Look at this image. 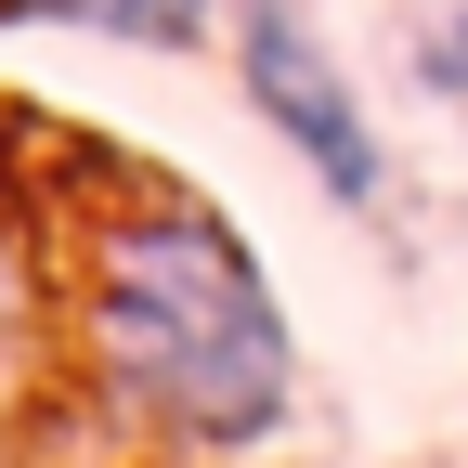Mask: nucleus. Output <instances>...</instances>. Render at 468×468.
<instances>
[{
  "instance_id": "nucleus-1",
  "label": "nucleus",
  "mask_w": 468,
  "mask_h": 468,
  "mask_svg": "<svg viewBox=\"0 0 468 468\" xmlns=\"http://www.w3.org/2000/svg\"><path fill=\"white\" fill-rule=\"evenodd\" d=\"M79 338L117 417L183 455H248L300 417V338H286L248 234L196 196L117 208L79 273Z\"/></svg>"
},
{
  "instance_id": "nucleus-2",
  "label": "nucleus",
  "mask_w": 468,
  "mask_h": 468,
  "mask_svg": "<svg viewBox=\"0 0 468 468\" xmlns=\"http://www.w3.org/2000/svg\"><path fill=\"white\" fill-rule=\"evenodd\" d=\"M234 52H248V104L286 131V156L338 208H378V131H365V104L338 79V52L313 39V14L300 0H234Z\"/></svg>"
},
{
  "instance_id": "nucleus-3",
  "label": "nucleus",
  "mask_w": 468,
  "mask_h": 468,
  "mask_svg": "<svg viewBox=\"0 0 468 468\" xmlns=\"http://www.w3.org/2000/svg\"><path fill=\"white\" fill-rule=\"evenodd\" d=\"M0 14H52V27H91V39H131V52H196L208 39V0H0Z\"/></svg>"
}]
</instances>
